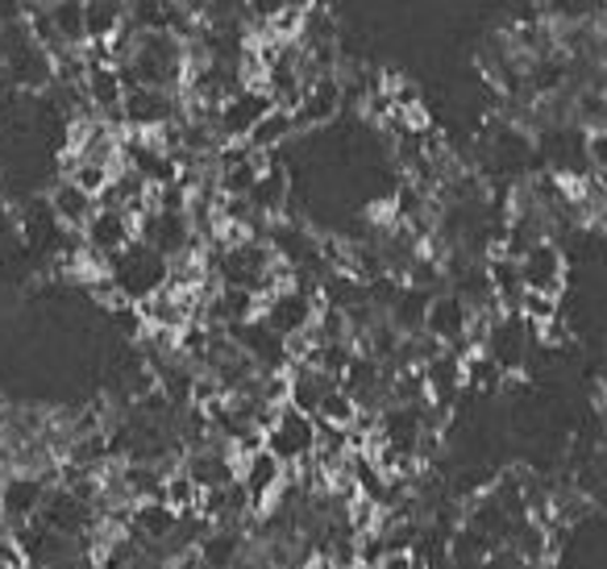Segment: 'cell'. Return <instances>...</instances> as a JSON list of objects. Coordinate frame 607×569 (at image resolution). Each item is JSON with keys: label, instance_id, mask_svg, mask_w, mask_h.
I'll list each match as a JSON object with an SVG mask.
<instances>
[{"label": "cell", "instance_id": "obj_26", "mask_svg": "<svg viewBox=\"0 0 607 569\" xmlns=\"http://www.w3.org/2000/svg\"><path fill=\"white\" fill-rule=\"evenodd\" d=\"M113 175H117V170L96 167V163H80V158L71 154V170H67V179H71L75 188H84L87 195H96V200H101V195H105V188L113 183Z\"/></svg>", "mask_w": 607, "mask_h": 569}, {"label": "cell", "instance_id": "obj_17", "mask_svg": "<svg viewBox=\"0 0 607 569\" xmlns=\"http://www.w3.org/2000/svg\"><path fill=\"white\" fill-rule=\"evenodd\" d=\"M200 511H205L217 527H233V532H237V527L254 515V503H250V495L242 490V483H233V486H221V490H209V495L200 499Z\"/></svg>", "mask_w": 607, "mask_h": 569}, {"label": "cell", "instance_id": "obj_21", "mask_svg": "<svg viewBox=\"0 0 607 569\" xmlns=\"http://www.w3.org/2000/svg\"><path fill=\"white\" fill-rule=\"evenodd\" d=\"M242 532L233 527H217L205 545L196 548V561L205 569H237L242 566Z\"/></svg>", "mask_w": 607, "mask_h": 569}, {"label": "cell", "instance_id": "obj_19", "mask_svg": "<svg viewBox=\"0 0 607 569\" xmlns=\"http://www.w3.org/2000/svg\"><path fill=\"white\" fill-rule=\"evenodd\" d=\"M295 133H300V129H295L292 108H271V112L262 117V126H258L250 138H246V146H250L254 154H262V158H271L275 150L292 142Z\"/></svg>", "mask_w": 607, "mask_h": 569}, {"label": "cell", "instance_id": "obj_27", "mask_svg": "<svg viewBox=\"0 0 607 569\" xmlns=\"http://www.w3.org/2000/svg\"><path fill=\"white\" fill-rule=\"evenodd\" d=\"M583 150H586V167H591V175L607 183V129H595V133H586Z\"/></svg>", "mask_w": 607, "mask_h": 569}, {"label": "cell", "instance_id": "obj_7", "mask_svg": "<svg viewBox=\"0 0 607 569\" xmlns=\"http://www.w3.org/2000/svg\"><path fill=\"white\" fill-rule=\"evenodd\" d=\"M470 324H475V308L458 296V292H437L429 304V317H424V333L437 341L441 349H458L470 337Z\"/></svg>", "mask_w": 607, "mask_h": 569}, {"label": "cell", "instance_id": "obj_10", "mask_svg": "<svg viewBox=\"0 0 607 569\" xmlns=\"http://www.w3.org/2000/svg\"><path fill=\"white\" fill-rule=\"evenodd\" d=\"M179 470H184L191 483L209 495V490H221V486L237 483V470H242V462H237V453H233L230 444L209 441L205 449H191V453H184V465H179Z\"/></svg>", "mask_w": 607, "mask_h": 569}, {"label": "cell", "instance_id": "obj_1", "mask_svg": "<svg viewBox=\"0 0 607 569\" xmlns=\"http://www.w3.org/2000/svg\"><path fill=\"white\" fill-rule=\"evenodd\" d=\"M108 278L117 283V292H121L129 304H147L150 296L167 292L171 262L163 253L150 250V246H142V241H133L129 250H121L108 262Z\"/></svg>", "mask_w": 607, "mask_h": 569}, {"label": "cell", "instance_id": "obj_2", "mask_svg": "<svg viewBox=\"0 0 607 569\" xmlns=\"http://www.w3.org/2000/svg\"><path fill=\"white\" fill-rule=\"evenodd\" d=\"M188 121V108L179 92H159V87H133L126 92V108H121V126H129V133L150 138L163 129Z\"/></svg>", "mask_w": 607, "mask_h": 569}, {"label": "cell", "instance_id": "obj_12", "mask_svg": "<svg viewBox=\"0 0 607 569\" xmlns=\"http://www.w3.org/2000/svg\"><path fill=\"white\" fill-rule=\"evenodd\" d=\"M237 483L242 490L250 495L254 511H262L267 503H275L279 495H283V486H288V465L279 462L275 453H254V458H242V470H237Z\"/></svg>", "mask_w": 607, "mask_h": 569}, {"label": "cell", "instance_id": "obj_13", "mask_svg": "<svg viewBox=\"0 0 607 569\" xmlns=\"http://www.w3.org/2000/svg\"><path fill=\"white\" fill-rule=\"evenodd\" d=\"M341 105H346L341 80H337V75H320L316 84L304 87L300 105L292 108L295 129H320V126H329L337 112H341Z\"/></svg>", "mask_w": 607, "mask_h": 569}, {"label": "cell", "instance_id": "obj_6", "mask_svg": "<svg viewBox=\"0 0 607 569\" xmlns=\"http://www.w3.org/2000/svg\"><path fill=\"white\" fill-rule=\"evenodd\" d=\"M316 317H320V296L308 292V287H295V283L262 299V320H267L283 341L313 333Z\"/></svg>", "mask_w": 607, "mask_h": 569}, {"label": "cell", "instance_id": "obj_25", "mask_svg": "<svg viewBox=\"0 0 607 569\" xmlns=\"http://www.w3.org/2000/svg\"><path fill=\"white\" fill-rule=\"evenodd\" d=\"M200 499H205V490L191 483L184 470L167 474V490H163V503H167L171 511H179V515H188V511H200Z\"/></svg>", "mask_w": 607, "mask_h": 569}, {"label": "cell", "instance_id": "obj_14", "mask_svg": "<svg viewBox=\"0 0 607 569\" xmlns=\"http://www.w3.org/2000/svg\"><path fill=\"white\" fill-rule=\"evenodd\" d=\"M250 209L262 216V221H283V212L292 209V175L283 163L267 158V167L258 175V183L250 191Z\"/></svg>", "mask_w": 607, "mask_h": 569}, {"label": "cell", "instance_id": "obj_5", "mask_svg": "<svg viewBox=\"0 0 607 569\" xmlns=\"http://www.w3.org/2000/svg\"><path fill=\"white\" fill-rule=\"evenodd\" d=\"M533 341H537V329H528V320L521 312H500L487 329V345L482 354L500 366L503 375H521L528 366V354H533Z\"/></svg>", "mask_w": 607, "mask_h": 569}, {"label": "cell", "instance_id": "obj_16", "mask_svg": "<svg viewBox=\"0 0 607 569\" xmlns=\"http://www.w3.org/2000/svg\"><path fill=\"white\" fill-rule=\"evenodd\" d=\"M46 204H50V212H55V221L71 233H84L87 221H92L96 209H101V204H96V195H87L84 188H75L67 175L55 183V188L46 191Z\"/></svg>", "mask_w": 607, "mask_h": 569}, {"label": "cell", "instance_id": "obj_28", "mask_svg": "<svg viewBox=\"0 0 607 569\" xmlns=\"http://www.w3.org/2000/svg\"><path fill=\"white\" fill-rule=\"evenodd\" d=\"M378 569H420V561L412 548H392V553L378 561Z\"/></svg>", "mask_w": 607, "mask_h": 569}, {"label": "cell", "instance_id": "obj_22", "mask_svg": "<svg viewBox=\"0 0 607 569\" xmlns=\"http://www.w3.org/2000/svg\"><path fill=\"white\" fill-rule=\"evenodd\" d=\"M358 416H362V407L354 403V395L337 382L334 391L320 400V407H316V416L313 420L316 424H325V428H346V432H354V424H358Z\"/></svg>", "mask_w": 607, "mask_h": 569}, {"label": "cell", "instance_id": "obj_8", "mask_svg": "<svg viewBox=\"0 0 607 569\" xmlns=\"http://www.w3.org/2000/svg\"><path fill=\"white\" fill-rule=\"evenodd\" d=\"M50 490H55V486H50V478H43V474H17V470H13V474L0 483V524L22 527L25 520L34 524V520L43 515Z\"/></svg>", "mask_w": 607, "mask_h": 569}, {"label": "cell", "instance_id": "obj_15", "mask_svg": "<svg viewBox=\"0 0 607 569\" xmlns=\"http://www.w3.org/2000/svg\"><path fill=\"white\" fill-rule=\"evenodd\" d=\"M87 75H84V92H87V105L96 108V117L105 112V117H117L121 121V108H126V80H121V71L113 63H84Z\"/></svg>", "mask_w": 607, "mask_h": 569}, {"label": "cell", "instance_id": "obj_29", "mask_svg": "<svg viewBox=\"0 0 607 569\" xmlns=\"http://www.w3.org/2000/svg\"><path fill=\"white\" fill-rule=\"evenodd\" d=\"M595 420H599V428H604V437H607V387L599 391V400H595Z\"/></svg>", "mask_w": 607, "mask_h": 569}, {"label": "cell", "instance_id": "obj_4", "mask_svg": "<svg viewBox=\"0 0 607 569\" xmlns=\"http://www.w3.org/2000/svg\"><path fill=\"white\" fill-rule=\"evenodd\" d=\"M275 105V96L267 92V84H246V87H237L225 105L217 108V133H221V142L230 146V142H246L254 129L262 126V117L271 112Z\"/></svg>", "mask_w": 607, "mask_h": 569}, {"label": "cell", "instance_id": "obj_24", "mask_svg": "<svg viewBox=\"0 0 607 569\" xmlns=\"http://www.w3.org/2000/svg\"><path fill=\"white\" fill-rule=\"evenodd\" d=\"M524 320H528V329H537V337H541L549 324H558L562 320V299L553 296H537V292H524L521 308H516Z\"/></svg>", "mask_w": 607, "mask_h": 569}, {"label": "cell", "instance_id": "obj_23", "mask_svg": "<svg viewBox=\"0 0 607 569\" xmlns=\"http://www.w3.org/2000/svg\"><path fill=\"white\" fill-rule=\"evenodd\" d=\"M462 375H466V391H479V395H495L500 387H507V375H503L495 361L487 354H466L462 361Z\"/></svg>", "mask_w": 607, "mask_h": 569}, {"label": "cell", "instance_id": "obj_18", "mask_svg": "<svg viewBox=\"0 0 607 569\" xmlns=\"http://www.w3.org/2000/svg\"><path fill=\"white\" fill-rule=\"evenodd\" d=\"M288 379H292V395H288V407L304 412V416H316L320 400H325V395H329V391L337 387L329 375H320V370H313V366H292V370H288Z\"/></svg>", "mask_w": 607, "mask_h": 569}, {"label": "cell", "instance_id": "obj_20", "mask_svg": "<svg viewBox=\"0 0 607 569\" xmlns=\"http://www.w3.org/2000/svg\"><path fill=\"white\" fill-rule=\"evenodd\" d=\"M129 4H113V0H92L84 4V29L87 43H113L126 29Z\"/></svg>", "mask_w": 607, "mask_h": 569}, {"label": "cell", "instance_id": "obj_9", "mask_svg": "<svg viewBox=\"0 0 607 569\" xmlns=\"http://www.w3.org/2000/svg\"><path fill=\"white\" fill-rule=\"evenodd\" d=\"M138 241V216H129V212H117V209H96V216L87 221L84 229V246L92 258H101V262H113L121 250H129Z\"/></svg>", "mask_w": 607, "mask_h": 569}, {"label": "cell", "instance_id": "obj_3", "mask_svg": "<svg viewBox=\"0 0 607 569\" xmlns=\"http://www.w3.org/2000/svg\"><path fill=\"white\" fill-rule=\"evenodd\" d=\"M316 444H320V428L313 416L295 412V407H279L275 424L267 428V453H275L288 470L316 462Z\"/></svg>", "mask_w": 607, "mask_h": 569}, {"label": "cell", "instance_id": "obj_11", "mask_svg": "<svg viewBox=\"0 0 607 569\" xmlns=\"http://www.w3.org/2000/svg\"><path fill=\"white\" fill-rule=\"evenodd\" d=\"M521 278L524 292H537V296L562 299L565 287V250L558 241H541L521 258Z\"/></svg>", "mask_w": 607, "mask_h": 569}]
</instances>
